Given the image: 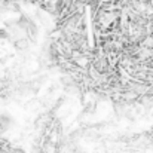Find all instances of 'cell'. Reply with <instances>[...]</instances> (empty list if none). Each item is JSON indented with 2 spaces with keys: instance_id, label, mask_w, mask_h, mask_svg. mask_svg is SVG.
Here are the masks:
<instances>
[{
  "instance_id": "6da1fadb",
  "label": "cell",
  "mask_w": 153,
  "mask_h": 153,
  "mask_svg": "<svg viewBox=\"0 0 153 153\" xmlns=\"http://www.w3.org/2000/svg\"><path fill=\"white\" fill-rule=\"evenodd\" d=\"M150 3H152V6H153V0H152V1H150Z\"/></svg>"
}]
</instances>
